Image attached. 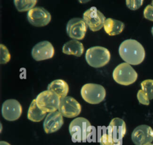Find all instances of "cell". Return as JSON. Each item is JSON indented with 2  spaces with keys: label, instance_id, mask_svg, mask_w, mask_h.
<instances>
[{
  "label": "cell",
  "instance_id": "obj_5",
  "mask_svg": "<svg viewBox=\"0 0 153 145\" xmlns=\"http://www.w3.org/2000/svg\"><path fill=\"white\" fill-rule=\"evenodd\" d=\"M81 95L82 98L88 103L99 104L105 99L106 90L102 85L88 83L82 87Z\"/></svg>",
  "mask_w": 153,
  "mask_h": 145
},
{
  "label": "cell",
  "instance_id": "obj_16",
  "mask_svg": "<svg viewBox=\"0 0 153 145\" xmlns=\"http://www.w3.org/2000/svg\"><path fill=\"white\" fill-rule=\"evenodd\" d=\"M103 28L107 34L110 36H114L123 32L124 28V24L120 20L108 18L106 19L104 23Z\"/></svg>",
  "mask_w": 153,
  "mask_h": 145
},
{
  "label": "cell",
  "instance_id": "obj_24",
  "mask_svg": "<svg viewBox=\"0 0 153 145\" xmlns=\"http://www.w3.org/2000/svg\"><path fill=\"white\" fill-rule=\"evenodd\" d=\"M137 98L140 104L144 105H149V99L146 94L142 90L138 91L137 94Z\"/></svg>",
  "mask_w": 153,
  "mask_h": 145
},
{
  "label": "cell",
  "instance_id": "obj_10",
  "mask_svg": "<svg viewBox=\"0 0 153 145\" xmlns=\"http://www.w3.org/2000/svg\"><path fill=\"white\" fill-rule=\"evenodd\" d=\"M87 29V24L81 18H73L68 22L66 25V32L68 36L76 40L82 39L85 36Z\"/></svg>",
  "mask_w": 153,
  "mask_h": 145
},
{
  "label": "cell",
  "instance_id": "obj_17",
  "mask_svg": "<svg viewBox=\"0 0 153 145\" xmlns=\"http://www.w3.org/2000/svg\"><path fill=\"white\" fill-rule=\"evenodd\" d=\"M62 52L68 55L80 57L84 53V46L81 42L76 39H72L63 45Z\"/></svg>",
  "mask_w": 153,
  "mask_h": 145
},
{
  "label": "cell",
  "instance_id": "obj_28",
  "mask_svg": "<svg viewBox=\"0 0 153 145\" xmlns=\"http://www.w3.org/2000/svg\"><path fill=\"white\" fill-rule=\"evenodd\" d=\"M143 145H153V144H151V143H146V144H143Z\"/></svg>",
  "mask_w": 153,
  "mask_h": 145
},
{
  "label": "cell",
  "instance_id": "obj_22",
  "mask_svg": "<svg viewBox=\"0 0 153 145\" xmlns=\"http://www.w3.org/2000/svg\"><path fill=\"white\" fill-rule=\"evenodd\" d=\"M100 145H122L116 143L112 138L107 133L106 128L105 132H103L100 137Z\"/></svg>",
  "mask_w": 153,
  "mask_h": 145
},
{
  "label": "cell",
  "instance_id": "obj_4",
  "mask_svg": "<svg viewBox=\"0 0 153 145\" xmlns=\"http://www.w3.org/2000/svg\"><path fill=\"white\" fill-rule=\"evenodd\" d=\"M112 76L116 82L123 85H129L137 78V73L131 66L126 62L118 64L114 70Z\"/></svg>",
  "mask_w": 153,
  "mask_h": 145
},
{
  "label": "cell",
  "instance_id": "obj_3",
  "mask_svg": "<svg viewBox=\"0 0 153 145\" xmlns=\"http://www.w3.org/2000/svg\"><path fill=\"white\" fill-rule=\"evenodd\" d=\"M85 58L90 66L99 68L104 66L109 61L111 54L107 48L96 46L91 47L86 51Z\"/></svg>",
  "mask_w": 153,
  "mask_h": 145
},
{
  "label": "cell",
  "instance_id": "obj_25",
  "mask_svg": "<svg viewBox=\"0 0 153 145\" xmlns=\"http://www.w3.org/2000/svg\"><path fill=\"white\" fill-rule=\"evenodd\" d=\"M143 1H126V5L131 10H136L139 8L143 4Z\"/></svg>",
  "mask_w": 153,
  "mask_h": 145
},
{
  "label": "cell",
  "instance_id": "obj_26",
  "mask_svg": "<svg viewBox=\"0 0 153 145\" xmlns=\"http://www.w3.org/2000/svg\"><path fill=\"white\" fill-rule=\"evenodd\" d=\"M143 16L145 18L153 21V6L152 5H148L145 8Z\"/></svg>",
  "mask_w": 153,
  "mask_h": 145
},
{
  "label": "cell",
  "instance_id": "obj_6",
  "mask_svg": "<svg viewBox=\"0 0 153 145\" xmlns=\"http://www.w3.org/2000/svg\"><path fill=\"white\" fill-rule=\"evenodd\" d=\"M35 100L38 106L41 110L45 112L51 113L59 109L60 98L55 93L46 90L40 92Z\"/></svg>",
  "mask_w": 153,
  "mask_h": 145
},
{
  "label": "cell",
  "instance_id": "obj_2",
  "mask_svg": "<svg viewBox=\"0 0 153 145\" xmlns=\"http://www.w3.org/2000/svg\"><path fill=\"white\" fill-rule=\"evenodd\" d=\"M94 127L85 118L79 117L72 120L69 126V131L74 142H85L88 140Z\"/></svg>",
  "mask_w": 153,
  "mask_h": 145
},
{
  "label": "cell",
  "instance_id": "obj_13",
  "mask_svg": "<svg viewBox=\"0 0 153 145\" xmlns=\"http://www.w3.org/2000/svg\"><path fill=\"white\" fill-rule=\"evenodd\" d=\"M131 140L135 145H143L151 143L153 140V130L146 125H139L133 131Z\"/></svg>",
  "mask_w": 153,
  "mask_h": 145
},
{
  "label": "cell",
  "instance_id": "obj_7",
  "mask_svg": "<svg viewBox=\"0 0 153 145\" xmlns=\"http://www.w3.org/2000/svg\"><path fill=\"white\" fill-rule=\"evenodd\" d=\"M83 20L93 32L99 30L103 27L105 16L95 7L87 10L83 14Z\"/></svg>",
  "mask_w": 153,
  "mask_h": 145
},
{
  "label": "cell",
  "instance_id": "obj_30",
  "mask_svg": "<svg viewBox=\"0 0 153 145\" xmlns=\"http://www.w3.org/2000/svg\"><path fill=\"white\" fill-rule=\"evenodd\" d=\"M152 5L153 6V1H152Z\"/></svg>",
  "mask_w": 153,
  "mask_h": 145
},
{
  "label": "cell",
  "instance_id": "obj_29",
  "mask_svg": "<svg viewBox=\"0 0 153 145\" xmlns=\"http://www.w3.org/2000/svg\"><path fill=\"white\" fill-rule=\"evenodd\" d=\"M151 33H152V35L153 36V26L152 27V29H151Z\"/></svg>",
  "mask_w": 153,
  "mask_h": 145
},
{
  "label": "cell",
  "instance_id": "obj_27",
  "mask_svg": "<svg viewBox=\"0 0 153 145\" xmlns=\"http://www.w3.org/2000/svg\"><path fill=\"white\" fill-rule=\"evenodd\" d=\"M0 145H11L10 143L4 141H0Z\"/></svg>",
  "mask_w": 153,
  "mask_h": 145
},
{
  "label": "cell",
  "instance_id": "obj_8",
  "mask_svg": "<svg viewBox=\"0 0 153 145\" xmlns=\"http://www.w3.org/2000/svg\"><path fill=\"white\" fill-rule=\"evenodd\" d=\"M58 110L63 116L71 118L79 115L81 111V106L75 98L66 96L60 98Z\"/></svg>",
  "mask_w": 153,
  "mask_h": 145
},
{
  "label": "cell",
  "instance_id": "obj_21",
  "mask_svg": "<svg viewBox=\"0 0 153 145\" xmlns=\"http://www.w3.org/2000/svg\"><path fill=\"white\" fill-rule=\"evenodd\" d=\"M142 90L146 94L149 100L153 99V79H146L140 84Z\"/></svg>",
  "mask_w": 153,
  "mask_h": 145
},
{
  "label": "cell",
  "instance_id": "obj_1",
  "mask_svg": "<svg viewBox=\"0 0 153 145\" xmlns=\"http://www.w3.org/2000/svg\"><path fill=\"white\" fill-rule=\"evenodd\" d=\"M118 53L121 58L130 65H138L145 59V51L142 45L134 39H126L121 42Z\"/></svg>",
  "mask_w": 153,
  "mask_h": 145
},
{
  "label": "cell",
  "instance_id": "obj_20",
  "mask_svg": "<svg viewBox=\"0 0 153 145\" xmlns=\"http://www.w3.org/2000/svg\"><path fill=\"white\" fill-rule=\"evenodd\" d=\"M37 1L36 0H28V1H21V0H15L14 1V5L20 12H23L26 11H30L33 8L34 6L36 5Z\"/></svg>",
  "mask_w": 153,
  "mask_h": 145
},
{
  "label": "cell",
  "instance_id": "obj_18",
  "mask_svg": "<svg viewBox=\"0 0 153 145\" xmlns=\"http://www.w3.org/2000/svg\"><path fill=\"white\" fill-rule=\"evenodd\" d=\"M48 90L55 93L60 98H62L66 97L69 91V87L65 81L56 79L49 84Z\"/></svg>",
  "mask_w": 153,
  "mask_h": 145
},
{
  "label": "cell",
  "instance_id": "obj_19",
  "mask_svg": "<svg viewBox=\"0 0 153 145\" xmlns=\"http://www.w3.org/2000/svg\"><path fill=\"white\" fill-rule=\"evenodd\" d=\"M45 112L41 110L37 105L35 99L33 100L27 111V119L32 122H40L46 115Z\"/></svg>",
  "mask_w": 153,
  "mask_h": 145
},
{
  "label": "cell",
  "instance_id": "obj_9",
  "mask_svg": "<svg viewBox=\"0 0 153 145\" xmlns=\"http://www.w3.org/2000/svg\"><path fill=\"white\" fill-rule=\"evenodd\" d=\"M27 18L29 22L33 26L42 27L50 23L51 15L42 7H35L27 12Z\"/></svg>",
  "mask_w": 153,
  "mask_h": 145
},
{
  "label": "cell",
  "instance_id": "obj_14",
  "mask_svg": "<svg viewBox=\"0 0 153 145\" xmlns=\"http://www.w3.org/2000/svg\"><path fill=\"white\" fill-rule=\"evenodd\" d=\"M54 54L52 44L47 41H41L36 44L32 50V56L36 61H42L51 58Z\"/></svg>",
  "mask_w": 153,
  "mask_h": 145
},
{
  "label": "cell",
  "instance_id": "obj_23",
  "mask_svg": "<svg viewBox=\"0 0 153 145\" xmlns=\"http://www.w3.org/2000/svg\"><path fill=\"white\" fill-rule=\"evenodd\" d=\"M0 63L5 64L8 63L11 58L10 54L7 48L3 44L0 45Z\"/></svg>",
  "mask_w": 153,
  "mask_h": 145
},
{
  "label": "cell",
  "instance_id": "obj_12",
  "mask_svg": "<svg viewBox=\"0 0 153 145\" xmlns=\"http://www.w3.org/2000/svg\"><path fill=\"white\" fill-rule=\"evenodd\" d=\"M106 132L116 143L122 144L123 138L126 132L125 122L119 118L112 119L106 128Z\"/></svg>",
  "mask_w": 153,
  "mask_h": 145
},
{
  "label": "cell",
  "instance_id": "obj_11",
  "mask_svg": "<svg viewBox=\"0 0 153 145\" xmlns=\"http://www.w3.org/2000/svg\"><path fill=\"white\" fill-rule=\"evenodd\" d=\"M22 113V106L16 100H7L2 105V115L7 121H14L18 119Z\"/></svg>",
  "mask_w": 153,
  "mask_h": 145
},
{
  "label": "cell",
  "instance_id": "obj_15",
  "mask_svg": "<svg viewBox=\"0 0 153 145\" xmlns=\"http://www.w3.org/2000/svg\"><path fill=\"white\" fill-rule=\"evenodd\" d=\"M63 124L62 115L59 112L49 113L43 123V127L47 134L54 132L59 130Z\"/></svg>",
  "mask_w": 153,
  "mask_h": 145
}]
</instances>
